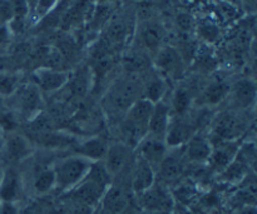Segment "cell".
Masks as SVG:
<instances>
[{"label":"cell","mask_w":257,"mask_h":214,"mask_svg":"<svg viewBox=\"0 0 257 214\" xmlns=\"http://www.w3.org/2000/svg\"><path fill=\"white\" fill-rule=\"evenodd\" d=\"M69 74L70 73L65 70L40 67L33 72V83L37 85L42 94H53L67 87Z\"/></svg>","instance_id":"obj_7"},{"label":"cell","mask_w":257,"mask_h":214,"mask_svg":"<svg viewBox=\"0 0 257 214\" xmlns=\"http://www.w3.org/2000/svg\"><path fill=\"white\" fill-rule=\"evenodd\" d=\"M200 34L208 42H213L218 37V29L213 24H203L200 27Z\"/></svg>","instance_id":"obj_29"},{"label":"cell","mask_w":257,"mask_h":214,"mask_svg":"<svg viewBox=\"0 0 257 214\" xmlns=\"http://www.w3.org/2000/svg\"><path fill=\"white\" fill-rule=\"evenodd\" d=\"M108 140L102 137H89L82 142L75 143L74 154L85 158L89 162H103L108 149Z\"/></svg>","instance_id":"obj_17"},{"label":"cell","mask_w":257,"mask_h":214,"mask_svg":"<svg viewBox=\"0 0 257 214\" xmlns=\"http://www.w3.org/2000/svg\"><path fill=\"white\" fill-rule=\"evenodd\" d=\"M185 162L182 152H167L166 157L156 169V178H160V183L175 182L185 170Z\"/></svg>","instance_id":"obj_13"},{"label":"cell","mask_w":257,"mask_h":214,"mask_svg":"<svg viewBox=\"0 0 257 214\" xmlns=\"http://www.w3.org/2000/svg\"><path fill=\"white\" fill-rule=\"evenodd\" d=\"M228 97L232 100L235 110H247L255 105L256 83L252 79L243 78L231 84Z\"/></svg>","instance_id":"obj_11"},{"label":"cell","mask_w":257,"mask_h":214,"mask_svg":"<svg viewBox=\"0 0 257 214\" xmlns=\"http://www.w3.org/2000/svg\"><path fill=\"white\" fill-rule=\"evenodd\" d=\"M171 119H172V113H171L168 103H166L165 100L156 103L153 105L152 114H151L150 122H148L147 134L165 139Z\"/></svg>","instance_id":"obj_15"},{"label":"cell","mask_w":257,"mask_h":214,"mask_svg":"<svg viewBox=\"0 0 257 214\" xmlns=\"http://www.w3.org/2000/svg\"><path fill=\"white\" fill-rule=\"evenodd\" d=\"M181 148L183 149L182 153L186 162L196 163V164L208 163L212 153V143L210 137L203 134L202 132L195 133Z\"/></svg>","instance_id":"obj_10"},{"label":"cell","mask_w":257,"mask_h":214,"mask_svg":"<svg viewBox=\"0 0 257 214\" xmlns=\"http://www.w3.org/2000/svg\"><path fill=\"white\" fill-rule=\"evenodd\" d=\"M103 212L104 214H123L127 212L128 204H130V198L128 193L119 185L110 184L108 189L105 190L102 200Z\"/></svg>","instance_id":"obj_18"},{"label":"cell","mask_w":257,"mask_h":214,"mask_svg":"<svg viewBox=\"0 0 257 214\" xmlns=\"http://www.w3.org/2000/svg\"><path fill=\"white\" fill-rule=\"evenodd\" d=\"M93 80V72L88 67H82L75 70L74 73L69 74V80L67 85L69 87L73 95L82 97L85 95L89 90L90 84Z\"/></svg>","instance_id":"obj_22"},{"label":"cell","mask_w":257,"mask_h":214,"mask_svg":"<svg viewBox=\"0 0 257 214\" xmlns=\"http://www.w3.org/2000/svg\"><path fill=\"white\" fill-rule=\"evenodd\" d=\"M100 3H107V2H110V0H99Z\"/></svg>","instance_id":"obj_36"},{"label":"cell","mask_w":257,"mask_h":214,"mask_svg":"<svg viewBox=\"0 0 257 214\" xmlns=\"http://www.w3.org/2000/svg\"><path fill=\"white\" fill-rule=\"evenodd\" d=\"M155 63L161 75L166 74L167 77H177L182 72V58L180 53L172 47L160 48L156 53Z\"/></svg>","instance_id":"obj_16"},{"label":"cell","mask_w":257,"mask_h":214,"mask_svg":"<svg viewBox=\"0 0 257 214\" xmlns=\"http://www.w3.org/2000/svg\"><path fill=\"white\" fill-rule=\"evenodd\" d=\"M123 214H124V213H123Z\"/></svg>","instance_id":"obj_39"},{"label":"cell","mask_w":257,"mask_h":214,"mask_svg":"<svg viewBox=\"0 0 257 214\" xmlns=\"http://www.w3.org/2000/svg\"><path fill=\"white\" fill-rule=\"evenodd\" d=\"M107 189L108 188L102 187L98 183L93 182L92 179L85 177L77 187L73 188L68 193H69L70 198L77 205L93 208L99 204Z\"/></svg>","instance_id":"obj_9"},{"label":"cell","mask_w":257,"mask_h":214,"mask_svg":"<svg viewBox=\"0 0 257 214\" xmlns=\"http://www.w3.org/2000/svg\"><path fill=\"white\" fill-rule=\"evenodd\" d=\"M240 140L233 142H217V144H212V153L208 159L211 167L217 172L222 173L233 160L236 159Z\"/></svg>","instance_id":"obj_14"},{"label":"cell","mask_w":257,"mask_h":214,"mask_svg":"<svg viewBox=\"0 0 257 214\" xmlns=\"http://www.w3.org/2000/svg\"><path fill=\"white\" fill-rule=\"evenodd\" d=\"M59 2L60 0H38L33 13H34L38 18H44L45 15L49 14V13L59 4Z\"/></svg>","instance_id":"obj_28"},{"label":"cell","mask_w":257,"mask_h":214,"mask_svg":"<svg viewBox=\"0 0 257 214\" xmlns=\"http://www.w3.org/2000/svg\"><path fill=\"white\" fill-rule=\"evenodd\" d=\"M137 202L143 213L172 212L175 199L162 183H155L151 188L137 194Z\"/></svg>","instance_id":"obj_4"},{"label":"cell","mask_w":257,"mask_h":214,"mask_svg":"<svg viewBox=\"0 0 257 214\" xmlns=\"http://www.w3.org/2000/svg\"><path fill=\"white\" fill-rule=\"evenodd\" d=\"M168 149L170 148L166 144L165 139L147 134L138 143L135 152L137 157L147 162L156 170L163 160V158L166 157V154H167Z\"/></svg>","instance_id":"obj_8"},{"label":"cell","mask_w":257,"mask_h":214,"mask_svg":"<svg viewBox=\"0 0 257 214\" xmlns=\"http://www.w3.org/2000/svg\"><path fill=\"white\" fill-rule=\"evenodd\" d=\"M246 130V120L241 117L240 110H227L216 115L211 125V139L217 142L240 140Z\"/></svg>","instance_id":"obj_3"},{"label":"cell","mask_w":257,"mask_h":214,"mask_svg":"<svg viewBox=\"0 0 257 214\" xmlns=\"http://www.w3.org/2000/svg\"><path fill=\"white\" fill-rule=\"evenodd\" d=\"M25 2H27L28 7H29L30 12L33 13V10H34V8H35V4H37V2H38V0H25Z\"/></svg>","instance_id":"obj_33"},{"label":"cell","mask_w":257,"mask_h":214,"mask_svg":"<svg viewBox=\"0 0 257 214\" xmlns=\"http://www.w3.org/2000/svg\"><path fill=\"white\" fill-rule=\"evenodd\" d=\"M92 164V162L77 154L68 155L57 160L53 165L55 189L65 193L70 192L87 177Z\"/></svg>","instance_id":"obj_1"},{"label":"cell","mask_w":257,"mask_h":214,"mask_svg":"<svg viewBox=\"0 0 257 214\" xmlns=\"http://www.w3.org/2000/svg\"><path fill=\"white\" fill-rule=\"evenodd\" d=\"M142 84L133 79H125L113 85L105 94L104 104L113 115H124L131 105L141 98Z\"/></svg>","instance_id":"obj_2"},{"label":"cell","mask_w":257,"mask_h":214,"mask_svg":"<svg viewBox=\"0 0 257 214\" xmlns=\"http://www.w3.org/2000/svg\"><path fill=\"white\" fill-rule=\"evenodd\" d=\"M191 104H192V92L185 87L177 88L171 97V102L168 103L172 117H183L188 114L191 110Z\"/></svg>","instance_id":"obj_23"},{"label":"cell","mask_w":257,"mask_h":214,"mask_svg":"<svg viewBox=\"0 0 257 214\" xmlns=\"http://www.w3.org/2000/svg\"><path fill=\"white\" fill-rule=\"evenodd\" d=\"M22 85V78L18 73L9 72H0V97L10 98L18 88Z\"/></svg>","instance_id":"obj_27"},{"label":"cell","mask_w":257,"mask_h":214,"mask_svg":"<svg viewBox=\"0 0 257 214\" xmlns=\"http://www.w3.org/2000/svg\"><path fill=\"white\" fill-rule=\"evenodd\" d=\"M231 84L226 83V80L217 79L211 82L210 84L206 87V89L202 92V98L206 102V104L216 105L228 98V93H230Z\"/></svg>","instance_id":"obj_25"},{"label":"cell","mask_w":257,"mask_h":214,"mask_svg":"<svg viewBox=\"0 0 257 214\" xmlns=\"http://www.w3.org/2000/svg\"><path fill=\"white\" fill-rule=\"evenodd\" d=\"M145 214H173L172 212H165V213H145Z\"/></svg>","instance_id":"obj_34"},{"label":"cell","mask_w":257,"mask_h":214,"mask_svg":"<svg viewBox=\"0 0 257 214\" xmlns=\"http://www.w3.org/2000/svg\"><path fill=\"white\" fill-rule=\"evenodd\" d=\"M20 178L14 169H8L0 177V202L15 203L19 198Z\"/></svg>","instance_id":"obj_20"},{"label":"cell","mask_w":257,"mask_h":214,"mask_svg":"<svg viewBox=\"0 0 257 214\" xmlns=\"http://www.w3.org/2000/svg\"><path fill=\"white\" fill-rule=\"evenodd\" d=\"M178 25H180L182 29L187 30V29H190L191 25H192V20H191V18L188 17V15L182 14L178 17Z\"/></svg>","instance_id":"obj_32"},{"label":"cell","mask_w":257,"mask_h":214,"mask_svg":"<svg viewBox=\"0 0 257 214\" xmlns=\"http://www.w3.org/2000/svg\"><path fill=\"white\" fill-rule=\"evenodd\" d=\"M33 189L38 195H44L55 189V177L53 165H44L35 172Z\"/></svg>","instance_id":"obj_24"},{"label":"cell","mask_w":257,"mask_h":214,"mask_svg":"<svg viewBox=\"0 0 257 214\" xmlns=\"http://www.w3.org/2000/svg\"><path fill=\"white\" fill-rule=\"evenodd\" d=\"M167 82L162 75H155L146 80L142 84L141 90V98L150 100L153 104L165 99V95L167 93Z\"/></svg>","instance_id":"obj_21"},{"label":"cell","mask_w":257,"mask_h":214,"mask_svg":"<svg viewBox=\"0 0 257 214\" xmlns=\"http://www.w3.org/2000/svg\"><path fill=\"white\" fill-rule=\"evenodd\" d=\"M0 214H19L15 203L0 202Z\"/></svg>","instance_id":"obj_31"},{"label":"cell","mask_w":257,"mask_h":214,"mask_svg":"<svg viewBox=\"0 0 257 214\" xmlns=\"http://www.w3.org/2000/svg\"><path fill=\"white\" fill-rule=\"evenodd\" d=\"M7 158L12 162H20L32 154V143L25 135L19 133H10L4 143Z\"/></svg>","instance_id":"obj_19"},{"label":"cell","mask_w":257,"mask_h":214,"mask_svg":"<svg viewBox=\"0 0 257 214\" xmlns=\"http://www.w3.org/2000/svg\"><path fill=\"white\" fill-rule=\"evenodd\" d=\"M246 2H247V3H251V4H255L256 0H246Z\"/></svg>","instance_id":"obj_35"},{"label":"cell","mask_w":257,"mask_h":214,"mask_svg":"<svg viewBox=\"0 0 257 214\" xmlns=\"http://www.w3.org/2000/svg\"><path fill=\"white\" fill-rule=\"evenodd\" d=\"M141 42L145 45V48L151 52H156L161 48L163 40V32L161 27L155 23H147L143 25L140 33Z\"/></svg>","instance_id":"obj_26"},{"label":"cell","mask_w":257,"mask_h":214,"mask_svg":"<svg viewBox=\"0 0 257 214\" xmlns=\"http://www.w3.org/2000/svg\"><path fill=\"white\" fill-rule=\"evenodd\" d=\"M54 214H60V213H54Z\"/></svg>","instance_id":"obj_38"},{"label":"cell","mask_w":257,"mask_h":214,"mask_svg":"<svg viewBox=\"0 0 257 214\" xmlns=\"http://www.w3.org/2000/svg\"><path fill=\"white\" fill-rule=\"evenodd\" d=\"M135 149L118 140V142L109 143L105 157L103 159V164L110 177L114 178L124 173L125 169H131L133 162H135Z\"/></svg>","instance_id":"obj_5"},{"label":"cell","mask_w":257,"mask_h":214,"mask_svg":"<svg viewBox=\"0 0 257 214\" xmlns=\"http://www.w3.org/2000/svg\"><path fill=\"white\" fill-rule=\"evenodd\" d=\"M156 183V170L136 155L131 168V189L136 195L141 194Z\"/></svg>","instance_id":"obj_12"},{"label":"cell","mask_w":257,"mask_h":214,"mask_svg":"<svg viewBox=\"0 0 257 214\" xmlns=\"http://www.w3.org/2000/svg\"><path fill=\"white\" fill-rule=\"evenodd\" d=\"M135 2H145V0H135Z\"/></svg>","instance_id":"obj_37"},{"label":"cell","mask_w":257,"mask_h":214,"mask_svg":"<svg viewBox=\"0 0 257 214\" xmlns=\"http://www.w3.org/2000/svg\"><path fill=\"white\" fill-rule=\"evenodd\" d=\"M10 98H15L17 110L24 117L34 118L42 112L40 109L43 105V94L33 82L20 85Z\"/></svg>","instance_id":"obj_6"},{"label":"cell","mask_w":257,"mask_h":214,"mask_svg":"<svg viewBox=\"0 0 257 214\" xmlns=\"http://www.w3.org/2000/svg\"><path fill=\"white\" fill-rule=\"evenodd\" d=\"M12 32L9 29V25L5 22H0V47L8 44L12 38Z\"/></svg>","instance_id":"obj_30"}]
</instances>
